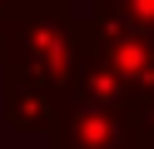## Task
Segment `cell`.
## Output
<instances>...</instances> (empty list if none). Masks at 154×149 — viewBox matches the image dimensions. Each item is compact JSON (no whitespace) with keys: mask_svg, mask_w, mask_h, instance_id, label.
<instances>
[{"mask_svg":"<svg viewBox=\"0 0 154 149\" xmlns=\"http://www.w3.org/2000/svg\"><path fill=\"white\" fill-rule=\"evenodd\" d=\"M85 55V25L70 0H10V25L0 45V70L45 85L65 99Z\"/></svg>","mask_w":154,"mask_h":149,"instance_id":"1","label":"cell"},{"mask_svg":"<svg viewBox=\"0 0 154 149\" xmlns=\"http://www.w3.org/2000/svg\"><path fill=\"white\" fill-rule=\"evenodd\" d=\"M85 45H90V55L124 85L129 99H149V95H154V40H149V35H134V30H119V25L85 20Z\"/></svg>","mask_w":154,"mask_h":149,"instance_id":"2","label":"cell"},{"mask_svg":"<svg viewBox=\"0 0 154 149\" xmlns=\"http://www.w3.org/2000/svg\"><path fill=\"white\" fill-rule=\"evenodd\" d=\"M45 149H134V139H129L124 109H100V104L65 99L55 124H50Z\"/></svg>","mask_w":154,"mask_h":149,"instance_id":"3","label":"cell"},{"mask_svg":"<svg viewBox=\"0 0 154 149\" xmlns=\"http://www.w3.org/2000/svg\"><path fill=\"white\" fill-rule=\"evenodd\" d=\"M55 114H60V99L45 85L25 75H5V124L20 129V134H50Z\"/></svg>","mask_w":154,"mask_h":149,"instance_id":"4","label":"cell"},{"mask_svg":"<svg viewBox=\"0 0 154 149\" xmlns=\"http://www.w3.org/2000/svg\"><path fill=\"white\" fill-rule=\"evenodd\" d=\"M85 20L119 25V30H134V35L154 40V0H90V15Z\"/></svg>","mask_w":154,"mask_h":149,"instance_id":"5","label":"cell"},{"mask_svg":"<svg viewBox=\"0 0 154 149\" xmlns=\"http://www.w3.org/2000/svg\"><path fill=\"white\" fill-rule=\"evenodd\" d=\"M124 119H129L134 149H154V95H149V99H134V104L124 109Z\"/></svg>","mask_w":154,"mask_h":149,"instance_id":"6","label":"cell"},{"mask_svg":"<svg viewBox=\"0 0 154 149\" xmlns=\"http://www.w3.org/2000/svg\"><path fill=\"white\" fill-rule=\"evenodd\" d=\"M5 25H10V0H0V45H5Z\"/></svg>","mask_w":154,"mask_h":149,"instance_id":"7","label":"cell"}]
</instances>
